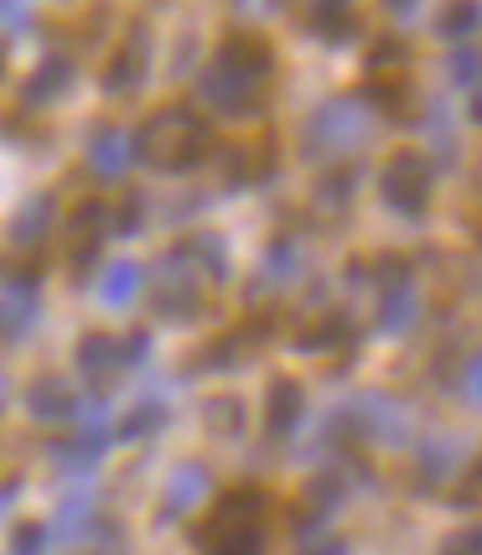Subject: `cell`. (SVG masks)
Returning a JSON list of instances; mask_svg holds the SVG:
<instances>
[{
  "instance_id": "obj_24",
  "label": "cell",
  "mask_w": 482,
  "mask_h": 555,
  "mask_svg": "<svg viewBox=\"0 0 482 555\" xmlns=\"http://www.w3.org/2000/svg\"><path fill=\"white\" fill-rule=\"evenodd\" d=\"M265 508V499L255 493V488H239V493H229L213 514V530H229V525H255V514Z\"/></svg>"
},
{
  "instance_id": "obj_31",
  "label": "cell",
  "mask_w": 482,
  "mask_h": 555,
  "mask_svg": "<svg viewBox=\"0 0 482 555\" xmlns=\"http://www.w3.org/2000/svg\"><path fill=\"white\" fill-rule=\"evenodd\" d=\"M461 400H467V405L482 400V359L478 353H467V363H461Z\"/></svg>"
},
{
  "instance_id": "obj_10",
  "label": "cell",
  "mask_w": 482,
  "mask_h": 555,
  "mask_svg": "<svg viewBox=\"0 0 482 555\" xmlns=\"http://www.w3.org/2000/svg\"><path fill=\"white\" fill-rule=\"evenodd\" d=\"M208 499V467H197V462H182V467H171L167 488H161V525L171 519H182L193 504Z\"/></svg>"
},
{
  "instance_id": "obj_26",
  "label": "cell",
  "mask_w": 482,
  "mask_h": 555,
  "mask_svg": "<svg viewBox=\"0 0 482 555\" xmlns=\"http://www.w3.org/2000/svg\"><path fill=\"white\" fill-rule=\"evenodd\" d=\"M312 31L327 37V42H338L348 31V0H312Z\"/></svg>"
},
{
  "instance_id": "obj_14",
  "label": "cell",
  "mask_w": 482,
  "mask_h": 555,
  "mask_svg": "<svg viewBox=\"0 0 482 555\" xmlns=\"http://www.w3.org/2000/svg\"><path fill=\"white\" fill-rule=\"evenodd\" d=\"M26 411L37 415L42 426L73 421V411H78V389H73V379H37V385L26 389Z\"/></svg>"
},
{
  "instance_id": "obj_5",
  "label": "cell",
  "mask_w": 482,
  "mask_h": 555,
  "mask_svg": "<svg viewBox=\"0 0 482 555\" xmlns=\"http://www.w3.org/2000/svg\"><path fill=\"white\" fill-rule=\"evenodd\" d=\"M42 312V275L37 270H0V338L22 343Z\"/></svg>"
},
{
  "instance_id": "obj_36",
  "label": "cell",
  "mask_w": 482,
  "mask_h": 555,
  "mask_svg": "<svg viewBox=\"0 0 482 555\" xmlns=\"http://www.w3.org/2000/svg\"><path fill=\"white\" fill-rule=\"evenodd\" d=\"M316 555H353V551H348V545H322Z\"/></svg>"
},
{
  "instance_id": "obj_19",
  "label": "cell",
  "mask_w": 482,
  "mask_h": 555,
  "mask_svg": "<svg viewBox=\"0 0 482 555\" xmlns=\"http://www.w3.org/2000/svg\"><path fill=\"white\" fill-rule=\"evenodd\" d=\"M182 255H187V266L203 270L208 281H223V275H229V244H223V234H197V240L182 244Z\"/></svg>"
},
{
  "instance_id": "obj_25",
  "label": "cell",
  "mask_w": 482,
  "mask_h": 555,
  "mask_svg": "<svg viewBox=\"0 0 482 555\" xmlns=\"http://www.w3.org/2000/svg\"><path fill=\"white\" fill-rule=\"evenodd\" d=\"M452 83H457V89H467V94H478V83H482V52H478V42H457V48H452Z\"/></svg>"
},
{
  "instance_id": "obj_35",
  "label": "cell",
  "mask_w": 482,
  "mask_h": 555,
  "mask_svg": "<svg viewBox=\"0 0 482 555\" xmlns=\"http://www.w3.org/2000/svg\"><path fill=\"white\" fill-rule=\"evenodd\" d=\"M420 0H385V11H394V16H411Z\"/></svg>"
},
{
  "instance_id": "obj_1",
  "label": "cell",
  "mask_w": 482,
  "mask_h": 555,
  "mask_svg": "<svg viewBox=\"0 0 482 555\" xmlns=\"http://www.w3.org/2000/svg\"><path fill=\"white\" fill-rule=\"evenodd\" d=\"M270 73H275V52L265 37L255 31H229L218 42L213 63L197 78V94L213 104L218 115H249L270 89Z\"/></svg>"
},
{
  "instance_id": "obj_2",
  "label": "cell",
  "mask_w": 482,
  "mask_h": 555,
  "mask_svg": "<svg viewBox=\"0 0 482 555\" xmlns=\"http://www.w3.org/2000/svg\"><path fill=\"white\" fill-rule=\"evenodd\" d=\"M135 156L156 171H193L208 156V125L187 104H167L141 125L135 135Z\"/></svg>"
},
{
  "instance_id": "obj_13",
  "label": "cell",
  "mask_w": 482,
  "mask_h": 555,
  "mask_svg": "<svg viewBox=\"0 0 482 555\" xmlns=\"http://www.w3.org/2000/svg\"><path fill=\"white\" fill-rule=\"evenodd\" d=\"M301 415H307V389L296 385V379H275L265 395V431L281 441L301 426Z\"/></svg>"
},
{
  "instance_id": "obj_18",
  "label": "cell",
  "mask_w": 482,
  "mask_h": 555,
  "mask_svg": "<svg viewBox=\"0 0 482 555\" xmlns=\"http://www.w3.org/2000/svg\"><path fill=\"white\" fill-rule=\"evenodd\" d=\"M135 296H141V266L135 260H115L104 270V281H99V301L104 307H130Z\"/></svg>"
},
{
  "instance_id": "obj_11",
  "label": "cell",
  "mask_w": 482,
  "mask_h": 555,
  "mask_svg": "<svg viewBox=\"0 0 482 555\" xmlns=\"http://www.w3.org/2000/svg\"><path fill=\"white\" fill-rule=\"evenodd\" d=\"M415 317H420V291L405 281V270L400 275H389L385 296H379V333L385 338H400V333H411Z\"/></svg>"
},
{
  "instance_id": "obj_37",
  "label": "cell",
  "mask_w": 482,
  "mask_h": 555,
  "mask_svg": "<svg viewBox=\"0 0 482 555\" xmlns=\"http://www.w3.org/2000/svg\"><path fill=\"white\" fill-rule=\"evenodd\" d=\"M0 73H5V52H0Z\"/></svg>"
},
{
  "instance_id": "obj_33",
  "label": "cell",
  "mask_w": 482,
  "mask_h": 555,
  "mask_svg": "<svg viewBox=\"0 0 482 555\" xmlns=\"http://www.w3.org/2000/svg\"><path fill=\"white\" fill-rule=\"evenodd\" d=\"M26 22H31V5L26 0H0V26L5 31H22Z\"/></svg>"
},
{
  "instance_id": "obj_30",
  "label": "cell",
  "mask_w": 482,
  "mask_h": 555,
  "mask_svg": "<svg viewBox=\"0 0 482 555\" xmlns=\"http://www.w3.org/2000/svg\"><path fill=\"white\" fill-rule=\"evenodd\" d=\"M11 555H48V530H42V525H22Z\"/></svg>"
},
{
  "instance_id": "obj_29",
  "label": "cell",
  "mask_w": 482,
  "mask_h": 555,
  "mask_svg": "<svg viewBox=\"0 0 482 555\" xmlns=\"http://www.w3.org/2000/svg\"><path fill=\"white\" fill-rule=\"evenodd\" d=\"M141 208H145L141 197H125L115 214H104V223H109L115 234H141Z\"/></svg>"
},
{
  "instance_id": "obj_28",
  "label": "cell",
  "mask_w": 482,
  "mask_h": 555,
  "mask_svg": "<svg viewBox=\"0 0 482 555\" xmlns=\"http://www.w3.org/2000/svg\"><path fill=\"white\" fill-rule=\"evenodd\" d=\"M301 270V255H296V244H270L265 249V281H290Z\"/></svg>"
},
{
  "instance_id": "obj_17",
  "label": "cell",
  "mask_w": 482,
  "mask_h": 555,
  "mask_svg": "<svg viewBox=\"0 0 482 555\" xmlns=\"http://www.w3.org/2000/svg\"><path fill=\"white\" fill-rule=\"evenodd\" d=\"M94 530V499L89 493H78V499H68V504L57 508V519H52L48 540H63V545H78L83 534Z\"/></svg>"
},
{
  "instance_id": "obj_6",
  "label": "cell",
  "mask_w": 482,
  "mask_h": 555,
  "mask_svg": "<svg viewBox=\"0 0 482 555\" xmlns=\"http://www.w3.org/2000/svg\"><path fill=\"white\" fill-rule=\"evenodd\" d=\"M342 426L368 436V441H405L411 436V415H405V405L394 395H363V400H353L342 411Z\"/></svg>"
},
{
  "instance_id": "obj_9",
  "label": "cell",
  "mask_w": 482,
  "mask_h": 555,
  "mask_svg": "<svg viewBox=\"0 0 482 555\" xmlns=\"http://www.w3.org/2000/svg\"><path fill=\"white\" fill-rule=\"evenodd\" d=\"M145 63H151V42H145L141 26H135V31H130V42L115 52V63L104 68V94L109 99L135 94V89H141V78H145Z\"/></svg>"
},
{
  "instance_id": "obj_32",
  "label": "cell",
  "mask_w": 482,
  "mask_h": 555,
  "mask_svg": "<svg viewBox=\"0 0 482 555\" xmlns=\"http://www.w3.org/2000/svg\"><path fill=\"white\" fill-rule=\"evenodd\" d=\"M120 343V369H135V363H145V353H151V338L145 333H130V338H115Z\"/></svg>"
},
{
  "instance_id": "obj_15",
  "label": "cell",
  "mask_w": 482,
  "mask_h": 555,
  "mask_svg": "<svg viewBox=\"0 0 482 555\" xmlns=\"http://www.w3.org/2000/svg\"><path fill=\"white\" fill-rule=\"evenodd\" d=\"M73 83V63L68 57H48L42 68L26 78V104H52V99H63Z\"/></svg>"
},
{
  "instance_id": "obj_7",
  "label": "cell",
  "mask_w": 482,
  "mask_h": 555,
  "mask_svg": "<svg viewBox=\"0 0 482 555\" xmlns=\"http://www.w3.org/2000/svg\"><path fill=\"white\" fill-rule=\"evenodd\" d=\"M203 307V291L193 281V266H187V255L182 249H171L167 266H161V296H156V312L167 317V322H187L197 317Z\"/></svg>"
},
{
  "instance_id": "obj_4",
  "label": "cell",
  "mask_w": 482,
  "mask_h": 555,
  "mask_svg": "<svg viewBox=\"0 0 482 555\" xmlns=\"http://www.w3.org/2000/svg\"><path fill=\"white\" fill-rule=\"evenodd\" d=\"M431 188H435V167L420 156V151H394V156L385 162V171H379V197L405 218L426 214Z\"/></svg>"
},
{
  "instance_id": "obj_20",
  "label": "cell",
  "mask_w": 482,
  "mask_h": 555,
  "mask_svg": "<svg viewBox=\"0 0 482 555\" xmlns=\"http://www.w3.org/2000/svg\"><path fill=\"white\" fill-rule=\"evenodd\" d=\"M478 22H482L478 0H446V11L435 16V31L457 48V42H472V37H478Z\"/></svg>"
},
{
  "instance_id": "obj_8",
  "label": "cell",
  "mask_w": 482,
  "mask_h": 555,
  "mask_svg": "<svg viewBox=\"0 0 482 555\" xmlns=\"http://www.w3.org/2000/svg\"><path fill=\"white\" fill-rule=\"evenodd\" d=\"M135 162V135L125 130V125H99L94 135H89V171L104 177V182H115L125 177Z\"/></svg>"
},
{
  "instance_id": "obj_23",
  "label": "cell",
  "mask_w": 482,
  "mask_h": 555,
  "mask_svg": "<svg viewBox=\"0 0 482 555\" xmlns=\"http://www.w3.org/2000/svg\"><path fill=\"white\" fill-rule=\"evenodd\" d=\"M48 229H52V197H31L22 214L11 218V240L16 244H42Z\"/></svg>"
},
{
  "instance_id": "obj_34",
  "label": "cell",
  "mask_w": 482,
  "mask_h": 555,
  "mask_svg": "<svg viewBox=\"0 0 482 555\" xmlns=\"http://www.w3.org/2000/svg\"><path fill=\"white\" fill-rule=\"evenodd\" d=\"M446 555H482V534H478V530L457 534V540H452V545H446Z\"/></svg>"
},
{
  "instance_id": "obj_3",
  "label": "cell",
  "mask_w": 482,
  "mask_h": 555,
  "mask_svg": "<svg viewBox=\"0 0 482 555\" xmlns=\"http://www.w3.org/2000/svg\"><path fill=\"white\" fill-rule=\"evenodd\" d=\"M374 135V115H368V104L363 99H333V104H322L312 120H307V156L312 162H342V156H353L359 145H368Z\"/></svg>"
},
{
  "instance_id": "obj_12",
  "label": "cell",
  "mask_w": 482,
  "mask_h": 555,
  "mask_svg": "<svg viewBox=\"0 0 482 555\" xmlns=\"http://www.w3.org/2000/svg\"><path fill=\"white\" fill-rule=\"evenodd\" d=\"M73 369H78L89 385H109L115 374H125L120 369V343L109 338V333H89V338L73 348Z\"/></svg>"
},
{
  "instance_id": "obj_22",
  "label": "cell",
  "mask_w": 482,
  "mask_h": 555,
  "mask_svg": "<svg viewBox=\"0 0 482 555\" xmlns=\"http://www.w3.org/2000/svg\"><path fill=\"white\" fill-rule=\"evenodd\" d=\"M203 540H213L208 555H265L260 525H229V530H213V534H203Z\"/></svg>"
},
{
  "instance_id": "obj_21",
  "label": "cell",
  "mask_w": 482,
  "mask_h": 555,
  "mask_svg": "<svg viewBox=\"0 0 482 555\" xmlns=\"http://www.w3.org/2000/svg\"><path fill=\"white\" fill-rule=\"evenodd\" d=\"M73 234H78V244H73V266H94L99 234H104V203H83V208L73 214Z\"/></svg>"
},
{
  "instance_id": "obj_16",
  "label": "cell",
  "mask_w": 482,
  "mask_h": 555,
  "mask_svg": "<svg viewBox=\"0 0 482 555\" xmlns=\"http://www.w3.org/2000/svg\"><path fill=\"white\" fill-rule=\"evenodd\" d=\"M167 421H171L167 400H141V405H130V411L115 421V441H141V436L161 431Z\"/></svg>"
},
{
  "instance_id": "obj_27",
  "label": "cell",
  "mask_w": 482,
  "mask_h": 555,
  "mask_svg": "<svg viewBox=\"0 0 482 555\" xmlns=\"http://www.w3.org/2000/svg\"><path fill=\"white\" fill-rule=\"evenodd\" d=\"M446 473H457V447H452V441H431V447H420V478L435 483V478H446Z\"/></svg>"
}]
</instances>
